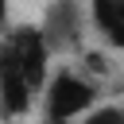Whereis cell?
Wrapping results in <instances>:
<instances>
[{
	"label": "cell",
	"mask_w": 124,
	"mask_h": 124,
	"mask_svg": "<svg viewBox=\"0 0 124 124\" xmlns=\"http://www.w3.org/2000/svg\"><path fill=\"white\" fill-rule=\"evenodd\" d=\"M43 89H46V105H43L46 124H70L74 116H85L93 108V101H97V85L70 74V70L54 74Z\"/></svg>",
	"instance_id": "cell-1"
},
{
	"label": "cell",
	"mask_w": 124,
	"mask_h": 124,
	"mask_svg": "<svg viewBox=\"0 0 124 124\" xmlns=\"http://www.w3.org/2000/svg\"><path fill=\"white\" fill-rule=\"evenodd\" d=\"M8 46H12V54H16V62H19L31 93H39L46 85V62H50V46H46L43 31L39 27H16L8 35Z\"/></svg>",
	"instance_id": "cell-2"
},
{
	"label": "cell",
	"mask_w": 124,
	"mask_h": 124,
	"mask_svg": "<svg viewBox=\"0 0 124 124\" xmlns=\"http://www.w3.org/2000/svg\"><path fill=\"white\" fill-rule=\"evenodd\" d=\"M39 31H43L50 54L54 50H74L78 39H81V8H78V0H54L46 8V19H43Z\"/></svg>",
	"instance_id": "cell-3"
},
{
	"label": "cell",
	"mask_w": 124,
	"mask_h": 124,
	"mask_svg": "<svg viewBox=\"0 0 124 124\" xmlns=\"http://www.w3.org/2000/svg\"><path fill=\"white\" fill-rule=\"evenodd\" d=\"M31 97L35 93H31V85H27L23 70H19L8 39H4L0 43V112L4 116H23L31 108Z\"/></svg>",
	"instance_id": "cell-4"
},
{
	"label": "cell",
	"mask_w": 124,
	"mask_h": 124,
	"mask_svg": "<svg viewBox=\"0 0 124 124\" xmlns=\"http://www.w3.org/2000/svg\"><path fill=\"white\" fill-rule=\"evenodd\" d=\"M89 8H93L97 31H101L112 46L124 50V0H89Z\"/></svg>",
	"instance_id": "cell-5"
},
{
	"label": "cell",
	"mask_w": 124,
	"mask_h": 124,
	"mask_svg": "<svg viewBox=\"0 0 124 124\" xmlns=\"http://www.w3.org/2000/svg\"><path fill=\"white\" fill-rule=\"evenodd\" d=\"M81 124H116V105H105V108H93Z\"/></svg>",
	"instance_id": "cell-6"
},
{
	"label": "cell",
	"mask_w": 124,
	"mask_h": 124,
	"mask_svg": "<svg viewBox=\"0 0 124 124\" xmlns=\"http://www.w3.org/2000/svg\"><path fill=\"white\" fill-rule=\"evenodd\" d=\"M85 66H89V70H97V74H105V70H108V62H105L101 54H85Z\"/></svg>",
	"instance_id": "cell-7"
},
{
	"label": "cell",
	"mask_w": 124,
	"mask_h": 124,
	"mask_svg": "<svg viewBox=\"0 0 124 124\" xmlns=\"http://www.w3.org/2000/svg\"><path fill=\"white\" fill-rule=\"evenodd\" d=\"M116 124H124V108L120 105H116Z\"/></svg>",
	"instance_id": "cell-8"
},
{
	"label": "cell",
	"mask_w": 124,
	"mask_h": 124,
	"mask_svg": "<svg viewBox=\"0 0 124 124\" xmlns=\"http://www.w3.org/2000/svg\"><path fill=\"white\" fill-rule=\"evenodd\" d=\"M4 12H8V4H4V0H0V19H4Z\"/></svg>",
	"instance_id": "cell-9"
}]
</instances>
